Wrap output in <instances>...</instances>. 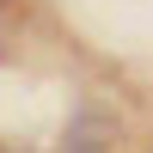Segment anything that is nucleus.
<instances>
[]
</instances>
